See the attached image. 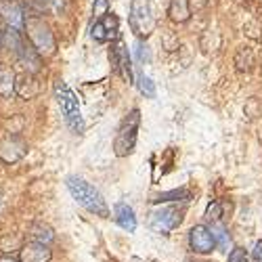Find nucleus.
I'll use <instances>...</instances> for the list:
<instances>
[{"instance_id":"6e6552de","label":"nucleus","mask_w":262,"mask_h":262,"mask_svg":"<svg viewBox=\"0 0 262 262\" xmlns=\"http://www.w3.org/2000/svg\"><path fill=\"white\" fill-rule=\"evenodd\" d=\"M91 36L97 42H109V40H120V21L114 13H107L103 19L95 21Z\"/></svg>"},{"instance_id":"a211bd4d","label":"nucleus","mask_w":262,"mask_h":262,"mask_svg":"<svg viewBox=\"0 0 262 262\" xmlns=\"http://www.w3.org/2000/svg\"><path fill=\"white\" fill-rule=\"evenodd\" d=\"M210 231H212V237H214L216 246L221 248V252L229 254V250H231V235H229V231H227V229H225L221 223L212 225V227H210Z\"/></svg>"},{"instance_id":"423d86ee","label":"nucleus","mask_w":262,"mask_h":262,"mask_svg":"<svg viewBox=\"0 0 262 262\" xmlns=\"http://www.w3.org/2000/svg\"><path fill=\"white\" fill-rule=\"evenodd\" d=\"M183 210H179L177 206H166V208H158L151 212L149 218V227L154 229L156 233H170L174 231L181 223H183Z\"/></svg>"},{"instance_id":"f8f14e48","label":"nucleus","mask_w":262,"mask_h":262,"mask_svg":"<svg viewBox=\"0 0 262 262\" xmlns=\"http://www.w3.org/2000/svg\"><path fill=\"white\" fill-rule=\"evenodd\" d=\"M53 258V252L49 246H42L36 242H30L19 250V262H49Z\"/></svg>"},{"instance_id":"39448f33","label":"nucleus","mask_w":262,"mask_h":262,"mask_svg":"<svg viewBox=\"0 0 262 262\" xmlns=\"http://www.w3.org/2000/svg\"><path fill=\"white\" fill-rule=\"evenodd\" d=\"M139 126H141V112L133 109L128 112L118 128V135L114 139V151L118 158H126L135 151L137 145V137H139Z\"/></svg>"},{"instance_id":"9d476101","label":"nucleus","mask_w":262,"mask_h":262,"mask_svg":"<svg viewBox=\"0 0 262 262\" xmlns=\"http://www.w3.org/2000/svg\"><path fill=\"white\" fill-rule=\"evenodd\" d=\"M28 154V143L21 137H7L0 141V160L5 164H15Z\"/></svg>"},{"instance_id":"412c9836","label":"nucleus","mask_w":262,"mask_h":262,"mask_svg":"<svg viewBox=\"0 0 262 262\" xmlns=\"http://www.w3.org/2000/svg\"><path fill=\"white\" fill-rule=\"evenodd\" d=\"M137 86H139L141 95H145L147 99H154V97H156V84H154V80H151L149 76L139 74V76H137Z\"/></svg>"},{"instance_id":"1a4fd4ad","label":"nucleus","mask_w":262,"mask_h":262,"mask_svg":"<svg viewBox=\"0 0 262 262\" xmlns=\"http://www.w3.org/2000/svg\"><path fill=\"white\" fill-rule=\"evenodd\" d=\"M0 19L7 24V28H13L17 32H24L26 28V15L15 0H0Z\"/></svg>"},{"instance_id":"cd10ccee","label":"nucleus","mask_w":262,"mask_h":262,"mask_svg":"<svg viewBox=\"0 0 262 262\" xmlns=\"http://www.w3.org/2000/svg\"><path fill=\"white\" fill-rule=\"evenodd\" d=\"M0 262H19V260L13 258V256H3V258H0Z\"/></svg>"},{"instance_id":"aec40b11","label":"nucleus","mask_w":262,"mask_h":262,"mask_svg":"<svg viewBox=\"0 0 262 262\" xmlns=\"http://www.w3.org/2000/svg\"><path fill=\"white\" fill-rule=\"evenodd\" d=\"M189 198H191V193L187 189H174V191H168V193H160L154 202L156 204H162V202H185Z\"/></svg>"},{"instance_id":"ddd939ff","label":"nucleus","mask_w":262,"mask_h":262,"mask_svg":"<svg viewBox=\"0 0 262 262\" xmlns=\"http://www.w3.org/2000/svg\"><path fill=\"white\" fill-rule=\"evenodd\" d=\"M17 59H19V63L24 65V68L30 72V74H36V72H40V63H42V57L34 51V47L32 45H24V49H21L19 53H17Z\"/></svg>"},{"instance_id":"4468645a","label":"nucleus","mask_w":262,"mask_h":262,"mask_svg":"<svg viewBox=\"0 0 262 262\" xmlns=\"http://www.w3.org/2000/svg\"><path fill=\"white\" fill-rule=\"evenodd\" d=\"M116 223H118L124 231L133 233V231L137 229V216H135V210L130 208L128 204L120 202V204L116 206Z\"/></svg>"},{"instance_id":"0eeeda50","label":"nucleus","mask_w":262,"mask_h":262,"mask_svg":"<svg viewBox=\"0 0 262 262\" xmlns=\"http://www.w3.org/2000/svg\"><path fill=\"white\" fill-rule=\"evenodd\" d=\"M109 61H112L114 72L128 84L135 82V74H133V65H130V55L128 49L124 45V40H116V45L112 47V53H109Z\"/></svg>"},{"instance_id":"bb28decb","label":"nucleus","mask_w":262,"mask_h":262,"mask_svg":"<svg viewBox=\"0 0 262 262\" xmlns=\"http://www.w3.org/2000/svg\"><path fill=\"white\" fill-rule=\"evenodd\" d=\"M252 254H254V260H256V262H262V242H258V244L254 246V252H252Z\"/></svg>"},{"instance_id":"9b49d317","label":"nucleus","mask_w":262,"mask_h":262,"mask_svg":"<svg viewBox=\"0 0 262 262\" xmlns=\"http://www.w3.org/2000/svg\"><path fill=\"white\" fill-rule=\"evenodd\" d=\"M189 246H191L193 252H198V254H210L216 248V242H214L212 231L208 227L198 225V227H193L191 233H189Z\"/></svg>"},{"instance_id":"dca6fc26","label":"nucleus","mask_w":262,"mask_h":262,"mask_svg":"<svg viewBox=\"0 0 262 262\" xmlns=\"http://www.w3.org/2000/svg\"><path fill=\"white\" fill-rule=\"evenodd\" d=\"M168 15H170L172 21H177V24H185V21H189V17H191L189 0H170Z\"/></svg>"},{"instance_id":"6ab92c4d","label":"nucleus","mask_w":262,"mask_h":262,"mask_svg":"<svg viewBox=\"0 0 262 262\" xmlns=\"http://www.w3.org/2000/svg\"><path fill=\"white\" fill-rule=\"evenodd\" d=\"M53 239H55V233H53V229L49 225H36L32 229V242H36V244L49 246Z\"/></svg>"},{"instance_id":"7ed1b4c3","label":"nucleus","mask_w":262,"mask_h":262,"mask_svg":"<svg viewBox=\"0 0 262 262\" xmlns=\"http://www.w3.org/2000/svg\"><path fill=\"white\" fill-rule=\"evenodd\" d=\"M28 32V38H30V45L34 47V51L40 55V57H51L55 55V49H57V42H55V36L49 28V24L42 17H28L26 19V28Z\"/></svg>"},{"instance_id":"393cba45","label":"nucleus","mask_w":262,"mask_h":262,"mask_svg":"<svg viewBox=\"0 0 262 262\" xmlns=\"http://www.w3.org/2000/svg\"><path fill=\"white\" fill-rule=\"evenodd\" d=\"M229 262H250L248 252H246L244 248H235V250H231V254H229Z\"/></svg>"},{"instance_id":"f3484780","label":"nucleus","mask_w":262,"mask_h":262,"mask_svg":"<svg viewBox=\"0 0 262 262\" xmlns=\"http://www.w3.org/2000/svg\"><path fill=\"white\" fill-rule=\"evenodd\" d=\"M15 80L17 78H15L13 70L7 68V65H0V95H3V97H11L15 93V86H17Z\"/></svg>"},{"instance_id":"5701e85b","label":"nucleus","mask_w":262,"mask_h":262,"mask_svg":"<svg viewBox=\"0 0 262 262\" xmlns=\"http://www.w3.org/2000/svg\"><path fill=\"white\" fill-rule=\"evenodd\" d=\"M135 55H137V59H139L141 63H149V61H151V51H149V47H147V42L137 40V45H135Z\"/></svg>"},{"instance_id":"f257e3e1","label":"nucleus","mask_w":262,"mask_h":262,"mask_svg":"<svg viewBox=\"0 0 262 262\" xmlns=\"http://www.w3.org/2000/svg\"><path fill=\"white\" fill-rule=\"evenodd\" d=\"M65 185H68V191L72 193V198L82 208H86L89 212H93V214H97L101 218H107L109 216V208H107V204L103 200V195L91 183H86L80 177H68Z\"/></svg>"},{"instance_id":"20e7f679","label":"nucleus","mask_w":262,"mask_h":262,"mask_svg":"<svg viewBox=\"0 0 262 262\" xmlns=\"http://www.w3.org/2000/svg\"><path fill=\"white\" fill-rule=\"evenodd\" d=\"M55 97H57V103H59L61 112H63L65 124H68L76 135H82L84 133V118H82L80 103H78V97L74 95V91L65 82H57Z\"/></svg>"},{"instance_id":"4be33fe9","label":"nucleus","mask_w":262,"mask_h":262,"mask_svg":"<svg viewBox=\"0 0 262 262\" xmlns=\"http://www.w3.org/2000/svg\"><path fill=\"white\" fill-rule=\"evenodd\" d=\"M42 9L51 11L55 15H61L65 9H68V0H45V3H42Z\"/></svg>"},{"instance_id":"2eb2a0df","label":"nucleus","mask_w":262,"mask_h":262,"mask_svg":"<svg viewBox=\"0 0 262 262\" xmlns=\"http://www.w3.org/2000/svg\"><path fill=\"white\" fill-rule=\"evenodd\" d=\"M24 45H26V40H24V36H21V32H17L13 28H7V30L0 32V47L3 49L17 55L21 49H24Z\"/></svg>"},{"instance_id":"a878e982","label":"nucleus","mask_w":262,"mask_h":262,"mask_svg":"<svg viewBox=\"0 0 262 262\" xmlns=\"http://www.w3.org/2000/svg\"><path fill=\"white\" fill-rule=\"evenodd\" d=\"M206 216L210 218V221H212V218H214V221H218V218H221V204L212 202V204L208 206V210H206Z\"/></svg>"},{"instance_id":"f03ea898","label":"nucleus","mask_w":262,"mask_h":262,"mask_svg":"<svg viewBox=\"0 0 262 262\" xmlns=\"http://www.w3.org/2000/svg\"><path fill=\"white\" fill-rule=\"evenodd\" d=\"M128 24L139 40L154 34L158 24L154 0H133L130 3V13H128Z\"/></svg>"},{"instance_id":"b1692460","label":"nucleus","mask_w":262,"mask_h":262,"mask_svg":"<svg viewBox=\"0 0 262 262\" xmlns=\"http://www.w3.org/2000/svg\"><path fill=\"white\" fill-rule=\"evenodd\" d=\"M107 13H109V0H95V7H93V15H95V21L103 19Z\"/></svg>"}]
</instances>
